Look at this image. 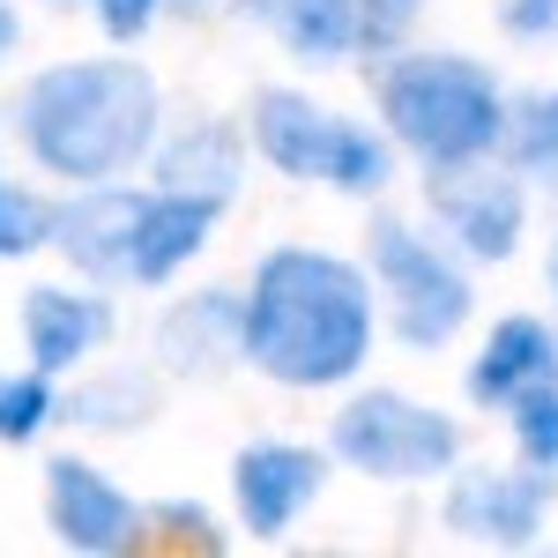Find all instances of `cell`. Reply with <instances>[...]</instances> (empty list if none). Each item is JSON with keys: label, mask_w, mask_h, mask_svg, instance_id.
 Instances as JSON below:
<instances>
[{"label": "cell", "mask_w": 558, "mask_h": 558, "mask_svg": "<svg viewBox=\"0 0 558 558\" xmlns=\"http://www.w3.org/2000/svg\"><path fill=\"white\" fill-rule=\"evenodd\" d=\"M380 328L373 268L328 246H268L246 283V365L276 387H343Z\"/></svg>", "instance_id": "cell-1"}, {"label": "cell", "mask_w": 558, "mask_h": 558, "mask_svg": "<svg viewBox=\"0 0 558 558\" xmlns=\"http://www.w3.org/2000/svg\"><path fill=\"white\" fill-rule=\"evenodd\" d=\"M165 128V97L157 75L128 52H97V60H52L38 68L15 97V134L31 149V165L68 186L97 179H128Z\"/></svg>", "instance_id": "cell-2"}, {"label": "cell", "mask_w": 558, "mask_h": 558, "mask_svg": "<svg viewBox=\"0 0 558 558\" xmlns=\"http://www.w3.org/2000/svg\"><path fill=\"white\" fill-rule=\"evenodd\" d=\"M380 128L417 157V165H470V157H499L507 149V89L499 75L470 60V52H395L380 68Z\"/></svg>", "instance_id": "cell-3"}, {"label": "cell", "mask_w": 558, "mask_h": 558, "mask_svg": "<svg viewBox=\"0 0 558 558\" xmlns=\"http://www.w3.org/2000/svg\"><path fill=\"white\" fill-rule=\"evenodd\" d=\"M462 246H439L425 239L417 223H402V216H373V231H365V268H373V283H380V313L387 328H395V343L402 350H439L454 343L462 328H470V268H462Z\"/></svg>", "instance_id": "cell-4"}, {"label": "cell", "mask_w": 558, "mask_h": 558, "mask_svg": "<svg viewBox=\"0 0 558 558\" xmlns=\"http://www.w3.org/2000/svg\"><path fill=\"white\" fill-rule=\"evenodd\" d=\"M328 454L380 484H425L462 470V425L402 387H365L328 417Z\"/></svg>", "instance_id": "cell-5"}, {"label": "cell", "mask_w": 558, "mask_h": 558, "mask_svg": "<svg viewBox=\"0 0 558 558\" xmlns=\"http://www.w3.org/2000/svg\"><path fill=\"white\" fill-rule=\"evenodd\" d=\"M425 202H432V216L447 223V239H454L476 268H499V260L521 254V231H529V179H521L514 165H492V157L432 165Z\"/></svg>", "instance_id": "cell-6"}, {"label": "cell", "mask_w": 558, "mask_h": 558, "mask_svg": "<svg viewBox=\"0 0 558 558\" xmlns=\"http://www.w3.org/2000/svg\"><path fill=\"white\" fill-rule=\"evenodd\" d=\"M558 470L544 462H521V470H454L447 499H439V529H454L462 544H492V551H529L544 536L551 514Z\"/></svg>", "instance_id": "cell-7"}, {"label": "cell", "mask_w": 558, "mask_h": 558, "mask_svg": "<svg viewBox=\"0 0 558 558\" xmlns=\"http://www.w3.org/2000/svg\"><path fill=\"white\" fill-rule=\"evenodd\" d=\"M45 529H52L60 551L112 558V551H134V544H142L149 507L128 499L97 462H83V454H52V462H45Z\"/></svg>", "instance_id": "cell-8"}, {"label": "cell", "mask_w": 558, "mask_h": 558, "mask_svg": "<svg viewBox=\"0 0 558 558\" xmlns=\"http://www.w3.org/2000/svg\"><path fill=\"white\" fill-rule=\"evenodd\" d=\"M328 492V454L320 447H299V439H254L231 454V507H239V529L276 544L291 536V521Z\"/></svg>", "instance_id": "cell-9"}, {"label": "cell", "mask_w": 558, "mask_h": 558, "mask_svg": "<svg viewBox=\"0 0 558 558\" xmlns=\"http://www.w3.org/2000/svg\"><path fill=\"white\" fill-rule=\"evenodd\" d=\"M142 209H149V194H142V186H128V179L75 186V202H60V231H52V246H60V254H68V268H75V276H89V283H128Z\"/></svg>", "instance_id": "cell-10"}, {"label": "cell", "mask_w": 558, "mask_h": 558, "mask_svg": "<svg viewBox=\"0 0 558 558\" xmlns=\"http://www.w3.org/2000/svg\"><path fill=\"white\" fill-rule=\"evenodd\" d=\"M246 357V291L209 283L157 313V365L179 380H216Z\"/></svg>", "instance_id": "cell-11"}, {"label": "cell", "mask_w": 558, "mask_h": 558, "mask_svg": "<svg viewBox=\"0 0 558 558\" xmlns=\"http://www.w3.org/2000/svg\"><path fill=\"white\" fill-rule=\"evenodd\" d=\"M551 380H558V328L536 320V313H507L484 336V350L470 357L462 395H470L476 410H514L529 387H551Z\"/></svg>", "instance_id": "cell-12"}, {"label": "cell", "mask_w": 558, "mask_h": 558, "mask_svg": "<svg viewBox=\"0 0 558 558\" xmlns=\"http://www.w3.org/2000/svg\"><path fill=\"white\" fill-rule=\"evenodd\" d=\"M260 165H276L283 179H328V149H336V112L305 89L268 83L254 89V112H246Z\"/></svg>", "instance_id": "cell-13"}, {"label": "cell", "mask_w": 558, "mask_h": 558, "mask_svg": "<svg viewBox=\"0 0 558 558\" xmlns=\"http://www.w3.org/2000/svg\"><path fill=\"white\" fill-rule=\"evenodd\" d=\"M105 336H112V305L97 291H68V283H31L23 291V350L52 380L75 373L89 350H105Z\"/></svg>", "instance_id": "cell-14"}, {"label": "cell", "mask_w": 558, "mask_h": 558, "mask_svg": "<svg viewBox=\"0 0 558 558\" xmlns=\"http://www.w3.org/2000/svg\"><path fill=\"white\" fill-rule=\"evenodd\" d=\"M157 186L186 194V202H209V209H231L239 186H246V142H239V128L231 120H194L172 142H157Z\"/></svg>", "instance_id": "cell-15"}, {"label": "cell", "mask_w": 558, "mask_h": 558, "mask_svg": "<svg viewBox=\"0 0 558 558\" xmlns=\"http://www.w3.org/2000/svg\"><path fill=\"white\" fill-rule=\"evenodd\" d=\"M239 15L260 23V31L283 45L291 60H305V68H343L350 52L365 45L357 0H239Z\"/></svg>", "instance_id": "cell-16"}, {"label": "cell", "mask_w": 558, "mask_h": 558, "mask_svg": "<svg viewBox=\"0 0 558 558\" xmlns=\"http://www.w3.org/2000/svg\"><path fill=\"white\" fill-rule=\"evenodd\" d=\"M216 216H223V209H209V202H186V194L149 186V209H142V231H134V268H128V283H142V291L172 283L179 268L209 246Z\"/></svg>", "instance_id": "cell-17"}, {"label": "cell", "mask_w": 558, "mask_h": 558, "mask_svg": "<svg viewBox=\"0 0 558 558\" xmlns=\"http://www.w3.org/2000/svg\"><path fill=\"white\" fill-rule=\"evenodd\" d=\"M60 417H68V425H89V432L149 425V417H157V387H149V373H134V365H105L97 380L68 387Z\"/></svg>", "instance_id": "cell-18"}, {"label": "cell", "mask_w": 558, "mask_h": 558, "mask_svg": "<svg viewBox=\"0 0 558 558\" xmlns=\"http://www.w3.org/2000/svg\"><path fill=\"white\" fill-rule=\"evenodd\" d=\"M529 186H544L558 202V89H529L507 112V149H499Z\"/></svg>", "instance_id": "cell-19"}, {"label": "cell", "mask_w": 558, "mask_h": 558, "mask_svg": "<svg viewBox=\"0 0 558 558\" xmlns=\"http://www.w3.org/2000/svg\"><path fill=\"white\" fill-rule=\"evenodd\" d=\"M395 134L365 128V120H336V149H328V186L350 194V202H373L395 186Z\"/></svg>", "instance_id": "cell-20"}, {"label": "cell", "mask_w": 558, "mask_h": 558, "mask_svg": "<svg viewBox=\"0 0 558 558\" xmlns=\"http://www.w3.org/2000/svg\"><path fill=\"white\" fill-rule=\"evenodd\" d=\"M52 417H60V395H52V373L45 365L0 380V447H31Z\"/></svg>", "instance_id": "cell-21"}, {"label": "cell", "mask_w": 558, "mask_h": 558, "mask_svg": "<svg viewBox=\"0 0 558 558\" xmlns=\"http://www.w3.org/2000/svg\"><path fill=\"white\" fill-rule=\"evenodd\" d=\"M52 231H60V209L45 202L38 186H8V179H0V268H8V260H31L38 246H52Z\"/></svg>", "instance_id": "cell-22"}, {"label": "cell", "mask_w": 558, "mask_h": 558, "mask_svg": "<svg viewBox=\"0 0 558 558\" xmlns=\"http://www.w3.org/2000/svg\"><path fill=\"white\" fill-rule=\"evenodd\" d=\"M507 417H514L521 462H544V470H558V380H551V387H529Z\"/></svg>", "instance_id": "cell-23"}, {"label": "cell", "mask_w": 558, "mask_h": 558, "mask_svg": "<svg viewBox=\"0 0 558 558\" xmlns=\"http://www.w3.org/2000/svg\"><path fill=\"white\" fill-rule=\"evenodd\" d=\"M425 0H357V23H365V52H402L417 31Z\"/></svg>", "instance_id": "cell-24"}, {"label": "cell", "mask_w": 558, "mask_h": 558, "mask_svg": "<svg viewBox=\"0 0 558 558\" xmlns=\"http://www.w3.org/2000/svg\"><path fill=\"white\" fill-rule=\"evenodd\" d=\"M492 15H499V31H507L514 45L558 38V0H492Z\"/></svg>", "instance_id": "cell-25"}, {"label": "cell", "mask_w": 558, "mask_h": 558, "mask_svg": "<svg viewBox=\"0 0 558 558\" xmlns=\"http://www.w3.org/2000/svg\"><path fill=\"white\" fill-rule=\"evenodd\" d=\"M157 8H165V0H89V15H97L105 45H134V38H149Z\"/></svg>", "instance_id": "cell-26"}, {"label": "cell", "mask_w": 558, "mask_h": 558, "mask_svg": "<svg viewBox=\"0 0 558 558\" xmlns=\"http://www.w3.org/2000/svg\"><path fill=\"white\" fill-rule=\"evenodd\" d=\"M157 521L179 529V536H194V544H209V551H223V536H209V514L202 507H157Z\"/></svg>", "instance_id": "cell-27"}, {"label": "cell", "mask_w": 558, "mask_h": 558, "mask_svg": "<svg viewBox=\"0 0 558 558\" xmlns=\"http://www.w3.org/2000/svg\"><path fill=\"white\" fill-rule=\"evenodd\" d=\"M15 38H23V23H15V8H8V0H0V60H8V52H15Z\"/></svg>", "instance_id": "cell-28"}, {"label": "cell", "mask_w": 558, "mask_h": 558, "mask_svg": "<svg viewBox=\"0 0 558 558\" xmlns=\"http://www.w3.org/2000/svg\"><path fill=\"white\" fill-rule=\"evenodd\" d=\"M544 283H551V305H558V239H551V254H544Z\"/></svg>", "instance_id": "cell-29"}, {"label": "cell", "mask_w": 558, "mask_h": 558, "mask_svg": "<svg viewBox=\"0 0 558 558\" xmlns=\"http://www.w3.org/2000/svg\"><path fill=\"white\" fill-rule=\"evenodd\" d=\"M45 8H89V0H45Z\"/></svg>", "instance_id": "cell-30"}, {"label": "cell", "mask_w": 558, "mask_h": 558, "mask_svg": "<svg viewBox=\"0 0 558 558\" xmlns=\"http://www.w3.org/2000/svg\"><path fill=\"white\" fill-rule=\"evenodd\" d=\"M165 8H202V0H165Z\"/></svg>", "instance_id": "cell-31"}]
</instances>
